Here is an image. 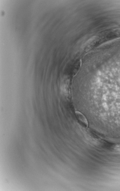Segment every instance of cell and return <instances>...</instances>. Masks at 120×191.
Masks as SVG:
<instances>
[{
	"mask_svg": "<svg viewBox=\"0 0 120 191\" xmlns=\"http://www.w3.org/2000/svg\"><path fill=\"white\" fill-rule=\"evenodd\" d=\"M76 115L78 120L81 122L85 126L87 127L88 123L87 119H86L85 116L81 112L77 111L76 112Z\"/></svg>",
	"mask_w": 120,
	"mask_h": 191,
	"instance_id": "cell-1",
	"label": "cell"
},
{
	"mask_svg": "<svg viewBox=\"0 0 120 191\" xmlns=\"http://www.w3.org/2000/svg\"><path fill=\"white\" fill-rule=\"evenodd\" d=\"M115 148H116V149L117 151L120 152V145L117 146Z\"/></svg>",
	"mask_w": 120,
	"mask_h": 191,
	"instance_id": "cell-2",
	"label": "cell"
}]
</instances>
